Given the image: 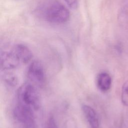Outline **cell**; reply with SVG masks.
I'll use <instances>...</instances> for the list:
<instances>
[{
    "mask_svg": "<svg viewBox=\"0 0 128 128\" xmlns=\"http://www.w3.org/2000/svg\"><path fill=\"white\" fill-rule=\"evenodd\" d=\"M37 15L42 20L54 24L67 22L70 13L66 6L58 0H46L36 8Z\"/></svg>",
    "mask_w": 128,
    "mask_h": 128,
    "instance_id": "1",
    "label": "cell"
},
{
    "mask_svg": "<svg viewBox=\"0 0 128 128\" xmlns=\"http://www.w3.org/2000/svg\"><path fill=\"white\" fill-rule=\"evenodd\" d=\"M18 103L38 110L40 106V97L36 88L30 84H25L19 88L17 92Z\"/></svg>",
    "mask_w": 128,
    "mask_h": 128,
    "instance_id": "2",
    "label": "cell"
},
{
    "mask_svg": "<svg viewBox=\"0 0 128 128\" xmlns=\"http://www.w3.org/2000/svg\"><path fill=\"white\" fill-rule=\"evenodd\" d=\"M15 120L24 128H36V123L34 110L26 106L18 103L13 110Z\"/></svg>",
    "mask_w": 128,
    "mask_h": 128,
    "instance_id": "3",
    "label": "cell"
},
{
    "mask_svg": "<svg viewBox=\"0 0 128 128\" xmlns=\"http://www.w3.org/2000/svg\"><path fill=\"white\" fill-rule=\"evenodd\" d=\"M29 79L39 86H42L46 82V74L42 64L38 60H32L30 64L27 72Z\"/></svg>",
    "mask_w": 128,
    "mask_h": 128,
    "instance_id": "4",
    "label": "cell"
},
{
    "mask_svg": "<svg viewBox=\"0 0 128 128\" xmlns=\"http://www.w3.org/2000/svg\"><path fill=\"white\" fill-rule=\"evenodd\" d=\"M20 63L17 56L12 48L0 52V66L3 70H11L16 68Z\"/></svg>",
    "mask_w": 128,
    "mask_h": 128,
    "instance_id": "5",
    "label": "cell"
},
{
    "mask_svg": "<svg viewBox=\"0 0 128 128\" xmlns=\"http://www.w3.org/2000/svg\"><path fill=\"white\" fill-rule=\"evenodd\" d=\"M82 110L89 128H100L99 117L96 110L88 104H84Z\"/></svg>",
    "mask_w": 128,
    "mask_h": 128,
    "instance_id": "6",
    "label": "cell"
},
{
    "mask_svg": "<svg viewBox=\"0 0 128 128\" xmlns=\"http://www.w3.org/2000/svg\"><path fill=\"white\" fill-rule=\"evenodd\" d=\"M12 48L18 58L20 63L26 64L32 60L33 54L26 46L22 44H18L14 45Z\"/></svg>",
    "mask_w": 128,
    "mask_h": 128,
    "instance_id": "7",
    "label": "cell"
},
{
    "mask_svg": "<svg viewBox=\"0 0 128 128\" xmlns=\"http://www.w3.org/2000/svg\"><path fill=\"white\" fill-rule=\"evenodd\" d=\"M112 80L108 73L102 72L98 74L96 78V85L100 90L103 92L108 91L112 86Z\"/></svg>",
    "mask_w": 128,
    "mask_h": 128,
    "instance_id": "8",
    "label": "cell"
},
{
    "mask_svg": "<svg viewBox=\"0 0 128 128\" xmlns=\"http://www.w3.org/2000/svg\"><path fill=\"white\" fill-rule=\"evenodd\" d=\"M118 22L122 29L128 30V5L123 6L120 10L118 14Z\"/></svg>",
    "mask_w": 128,
    "mask_h": 128,
    "instance_id": "9",
    "label": "cell"
},
{
    "mask_svg": "<svg viewBox=\"0 0 128 128\" xmlns=\"http://www.w3.org/2000/svg\"><path fill=\"white\" fill-rule=\"evenodd\" d=\"M6 72L2 76V80L5 84L10 87L14 88L18 84V79L16 76L13 73L9 72L10 70H4Z\"/></svg>",
    "mask_w": 128,
    "mask_h": 128,
    "instance_id": "10",
    "label": "cell"
},
{
    "mask_svg": "<svg viewBox=\"0 0 128 128\" xmlns=\"http://www.w3.org/2000/svg\"><path fill=\"white\" fill-rule=\"evenodd\" d=\"M121 101L124 106H128V81L126 82L122 86Z\"/></svg>",
    "mask_w": 128,
    "mask_h": 128,
    "instance_id": "11",
    "label": "cell"
},
{
    "mask_svg": "<svg viewBox=\"0 0 128 128\" xmlns=\"http://www.w3.org/2000/svg\"><path fill=\"white\" fill-rule=\"evenodd\" d=\"M46 128H58L54 118L51 116L48 119Z\"/></svg>",
    "mask_w": 128,
    "mask_h": 128,
    "instance_id": "12",
    "label": "cell"
},
{
    "mask_svg": "<svg viewBox=\"0 0 128 128\" xmlns=\"http://www.w3.org/2000/svg\"><path fill=\"white\" fill-rule=\"evenodd\" d=\"M65 128H77L75 121L72 118L68 120L65 122Z\"/></svg>",
    "mask_w": 128,
    "mask_h": 128,
    "instance_id": "13",
    "label": "cell"
},
{
    "mask_svg": "<svg viewBox=\"0 0 128 128\" xmlns=\"http://www.w3.org/2000/svg\"><path fill=\"white\" fill-rule=\"evenodd\" d=\"M66 4L72 8H77L78 4V0H64Z\"/></svg>",
    "mask_w": 128,
    "mask_h": 128,
    "instance_id": "14",
    "label": "cell"
}]
</instances>
